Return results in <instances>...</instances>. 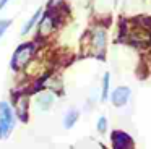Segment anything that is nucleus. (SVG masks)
<instances>
[{"label":"nucleus","instance_id":"obj_1","mask_svg":"<svg viewBox=\"0 0 151 149\" xmlns=\"http://www.w3.org/2000/svg\"><path fill=\"white\" fill-rule=\"evenodd\" d=\"M15 128V115L8 102H0V139L8 138Z\"/></svg>","mask_w":151,"mask_h":149},{"label":"nucleus","instance_id":"obj_2","mask_svg":"<svg viewBox=\"0 0 151 149\" xmlns=\"http://www.w3.org/2000/svg\"><path fill=\"white\" fill-rule=\"evenodd\" d=\"M33 52H34V44L33 42H24V44H21L20 47L13 52V57H12V68H13V70H20L23 65H26L28 62H29Z\"/></svg>","mask_w":151,"mask_h":149},{"label":"nucleus","instance_id":"obj_3","mask_svg":"<svg viewBox=\"0 0 151 149\" xmlns=\"http://www.w3.org/2000/svg\"><path fill=\"white\" fill-rule=\"evenodd\" d=\"M130 87L127 86H119L115 87L114 91H112L111 94V100L112 104H114L115 107H124L125 104L128 102V99H130Z\"/></svg>","mask_w":151,"mask_h":149},{"label":"nucleus","instance_id":"obj_4","mask_svg":"<svg viewBox=\"0 0 151 149\" xmlns=\"http://www.w3.org/2000/svg\"><path fill=\"white\" fill-rule=\"evenodd\" d=\"M112 143H114V149H133V143H132L130 136L125 135L124 131L112 133Z\"/></svg>","mask_w":151,"mask_h":149},{"label":"nucleus","instance_id":"obj_5","mask_svg":"<svg viewBox=\"0 0 151 149\" xmlns=\"http://www.w3.org/2000/svg\"><path fill=\"white\" fill-rule=\"evenodd\" d=\"M91 44H93V47L96 49L98 55H101V57H102V54H104V50H106V31H104V29L99 28V29H96V31L93 32Z\"/></svg>","mask_w":151,"mask_h":149},{"label":"nucleus","instance_id":"obj_6","mask_svg":"<svg viewBox=\"0 0 151 149\" xmlns=\"http://www.w3.org/2000/svg\"><path fill=\"white\" fill-rule=\"evenodd\" d=\"M78 118H80V112H78V110H76V109L68 110L67 115H65V118H63V126H65L67 130H70L76 123V120H78Z\"/></svg>","mask_w":151,"mask_h":149},{"label":"nucleus","instance_id":"obj_7","mask_svg":"<svg viewBox=\"0 0 151 149\" xmlns=\"http://www.w3.org/2000/svg\"><path fill=\"white\" fill-rule=\"evenodd\" d=\"M26 109H28V99L26 97H20V99L17 100V113L18 117H20L21 122H26L28 117H26Z\"/></svg>","mask_w":151,"mask_h":149},{"label":"nucleus","instance_id":"obj_8","mask_svg":"<svg viewBox=\"0 0 151 149\" xmlns=\"http://www.w3.org/2000/svg\"><path fill=\"white\" fill-rule=\"evenodd\" d=\"M41 15H42V10H41V8H37V10H36V13H34V15L29 18V21H28L26 24L23 26V29H21V36H26L28 32L31 31V28H33V26L37 23V19L41 18Z\"/></svg>","mask_w":151,"mask_h":149},{"label":"nucleus","instance_id":"obj_9","mask_svg":"<svg viewBox=\"0 0 151 149\" xmlns=\"http://www.w3.org/2000/svg\"><path fill=\"white\" fill-rule=\"evenodd\" d=\"M52 102H54V96L50 92H44V94H41V96L37 97V104H39V107L42 110H47L50 105H52Z\"/></svg>","mask_w":151,"mask_h":149},{"label":"nucleus","instance_id":"obj_10","mask_svg":"<svg viewBox=\"0 0 151 149\" xmlns=\"http://www.w3.org/2000/svg\"><path fill=\"white\" fill-rule=\"evenodd\" d=\"M109 84H111V74L104 73L102 78V91H101V100H106L109 97Z\"/></svg>","mask_w":151,"mask_h":149},{"label":"nucleus","instance_id":"obj_11","mask_svg":"<svg viewBox=\"0 0 151 149\" xmlns=\"http://www.w3.org/2000/svg\"><path fill=\"white\" fill-rule=\"evenodd\" d=\"M106 130H107V118H106V117H99V120H98V131L99 133H106Z\"/></svg>","mask_w":151,"mask_h":149},{"label":"nucleus","instance_id":"obj_12","mask_svg":"<svg viewBox=\"0 0 151 149\" xmlns=\"http://www.w3.org/2000/svg\"><path fill=\"white\" fill-rule=\"evenodd\" d=\"M10 24H12V19H0V37L5 34V31L8 29Z\"/></svg>","mask_w":151,"mask_h":149},{"label":"nucleus","instance_id":"obj_13","mask_svg":"<svg viewBox=\"0 0 151 149\" xmlns=\"http://www.w3.org/2000/svg\"><path fill=\"white\" fill-rule=\"evenodd\" d=\"M8 2H10V0H0V10L4 8V6H5V5H7V3H8Z\"/></svg>","mask_w":151,"mask_h":149}]
</instances>
